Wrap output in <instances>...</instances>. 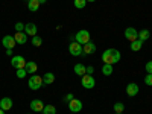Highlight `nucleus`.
<instances>
[{
	"instance_id": "f03ea898",
	"label": "nucleus",
	"mask_w": 152,
	"mask_h": 114,
	"mask_svg": "<svg viewBox=\"0 0 152 114\" xmlns=\"http://www.w3.org/2000/svg\"><path fill=\"white\" fill-rule=\"evenodd\" d=\"M28 85H29L31 90H40V88L44 85V82H43V78H41V76L32 75L31 78H29V81H28Z\"/></svg>"
},
{
	"instance_id": "c85d7f7f",
	"label": "nucleus",
	"mask_w": 152,
	"mask_h": 114,
	"mask_svg": "<svg viewBox=\"0 0 152 114\" xmlns=\"http://www.w3.org/2000/svg\"><path fill=\"white\" fill-rule=\"evenodd\" d=\"M145 84L146 85H149V87H152V75H146V78H145Z\"/></svg>"
},
{
	"instance_id": "dca6fc26",
	"label": "nucleus",
	"mask_w": 152,
	"mask_h": 114,
	"mask_svg": "<svg viewBox=\"0 0 152 114\" xmlns=\"http://www.w3.org/2000/svg\"><path fill=\"white\" fill-rule=\"evenodd\" d=\"M26 72L28 73H31V75H35L37 73V70H38V66H37V62H34V61H28L26 62Z\"/></svg>"
},
{
	"instance_id": "c9c22d12",
	"label": "nucleus",
	"mask_w": 152,
	"mask_h": 114,
	"mask_svg": "<svg viewBox=\"0 0 152 114\" xmlns=\"http://www.w3.org/2000/svg\"><path fill=\"white\" fill-rule=\"evenodd\" d=\"M87 2H90V3H93V2H96V0H87Z\"/></svg>"
},
{
	"instance_id": "4be33fe9",
	"label": "nucleus",
	"mask_w": 152,
	"mask_h": 114,
	"mask_svg": "<svg viewBox=\"0 0 152 114\" xmlns=\"http://www.w3.org/2000/svg\"><path fill=\"white\" fill-rule=\"evenodd\" d=\"M43 114H56V108L53 105H44Z\"/></svg>"
},
{
	"instance_id": "4468645a",
	"label": "nucleus",
	"mask_w": 152,
	"mask_h": 114,
	"mask_svg": "<svg viewBox=\"0 0 152 114\" xmlns=\"http://www.w3.org/2000/svg\"><path fill=\"white\" fill-rule=\"evenodd\" d=\"M14 38H15L17 44H26L28 43V34H24V32H15Z\"/></svg>"
},
{
	"instance_id": "5701e85b",
	"label": "nucleus",
	"mask_w": 152,
	"mask_h": 114,
	"mask_svg": "<svg viewBox=\"0 0 152 114\" xmlns=\"http://www.w3.org/2000/svg\"><path fill=\"white\" fill-rule=\"evenodd\" d=\"M102 73H104L105 76L113 75V66H111V64H104V67H102Z\"/></svg>"
},
{
	"instance_id": "aec40b11",
	"label": "nucleus",
	"mask_w": 152,
	"mask_h": 114,
	"mask_svg": "<svg viewBox=\"0 0 152 114\" xmlns=\"http://www.w3.org/2000/svg\"><path fill=\"white\" fill-rule=\"evenodd\" d=\"M142 46H143V41L137 38L135 41H132V43H131V50H132V52H138V50L142 49Z\"/></svg>"
},
{
	"instance_id": "20e7f679",
	"label": "nucleus",
	"mask_w": 152,
	"mask_h": 114,
	"mask_svg": "<svg viewBox=\"0 0 152 114\" xmlns=\"http://www.w3.org/2000/svg\"><path fill=\"white\" fill-rule=\"evenodd\" d=\"M81 84H82V87L85 88V90H91V88H94V85H96V79L93 78V75H84L82 76V79H81Z\"/></svg>"
},
{
	"instance_id": "423d86ee",
	"label": "nucleus",
	"mask_w": 152,
	"mask_h": 114,
	"mask_svg": "<svg viewBox=\"0 0 152 114\" xmlns=\"http://www.w3.org/2000/svg\"><path fill=\"white\" fill-rule=\"evenodd\" d=\"M69 52H70V55H73V56H79V55H82V53H84V52H82V44L76 43V41L70 43V46H69Z\"/></svg>"
},
{
	"instance_id": "f704fd0d",
	"label": "nucleus",
	"mask_w": 152,
	"mask_h": 114,
	"mask_svg": "<svg viewBox=\"0 0 152 114\" xmlns=\"http://www.w3.org/2000/svg\"><path fill=\"white\" fill-rule=\"evenodd\" d=\"M5 113H6V111H3L2 108H0V114H5Z\"/></svg>"
},
{
	"instance_id": "9d476101",
	"label": "nucleus",
	"mask_w": 152,
	"mask_h": 114,
	"mask_svg": "<svg viewBox=\"0 0 152 114\" xmlns=\"http://www.w3.org/2000/svg\"><path fill=\"white\" fill-rule=\"evenodd\" d=\"M138 91H140V88H138V85H137L135 82H129L128 85H126V94H128L129 97L137 96Z\"/></svg>"
},
{
	"instance_id": "72a5a7b5",
	"label": "nucleus",
	"mask_w": 152,
	"mask_h": 114,
	"mask_svg": "<svg viewBox=\"0 0 152 114\" xmlns=\"http://www.w3.org/2000/svg\"><path fill=\"white\" fill-rule=\"evenodd\" d=\"M38 2H40V5H43V3H46L47 0H38Z\"/></svg>"
},
{
	"instance_id": "6e6552de",
	"label": "nucleus",
	"mask_w": 152,
	"mask_h": 114,
	"mask_svg": "<svg viewBox=\"0 0 152 114\" xmlns=\"http://www.w3.org/2000/svg\"><path fill=\"white\" fill-rule=\"evenodd\" d=\"M2 44H3V47H6V49H14L17 43H15V38L12 37V35H5L3 40H2Z\"/></svg>"
},
{
	"instance_id": "e433bc0d",
	"label": "nucleus",
	"mask_w": 152,
	"mask_h": 114,
	"mask_svg": "<svg viewBox=\"0 0 152 114\" xmlns=\"http://www.w3.org/2000/svg\"><path fill=\"white\" fill-rule=\"evenodd\" d=\"M116 114H123V113H116Z\"/></svg>"
},
{
	"instance_id": "b1692460",
	"label": "nucleus",
	"mask_w": 152,
	"mask_h": 114,
	"mask_svg": "<svg viewBox=\"0 0 152 114\" xmlns=\"http://www.w3.org/2000/svg\"><path fill=\"white\" fill-rule=\"evenodd\" d=\"M32 44H34L35 47H40V46L43 44V40H41V37H38V35L32 37Z\"/></svg>"
},
{
	"instance_id": "412c9836",
	"label": "nucleus",
	"mask_w": 152,
	"mask_h": 114,
	"mask_svg": "<svg viewBox=\"0 0 152 114\" xmlns=\"http://www.w3.org/2000/svg\"><path fill=\"white\" fill-rule=\"evenodd\" d=\"M149 37H151V32L148 29H142L140 32H138V40H142V41L149 40Z\"/></svg>"
},
{
	"instance_id": "473e14b6",
	"label": "nucleus",
	"mask_w": 152,
	"mask_h": 114,
	"mask_svg": "<svg viewBox=\"0 0 152 114\" xmlns=\"http://www.w3.org/2000/svg\"><path fill=\"white\" fill-rule=\"evenodd\" d=\"M6 55H8V56H11V58L14 56V52H12V49H6Z\"/></svg>"
},
{
	"instance_id": "f3484780",
	"label": "nucleus",
	"mask_w": 152,
	"mask_h": 114,
	"mask_svg": "<svg viewBox=\"0 0 152 114\" xmlns=\"http://www.w3.org/2000/svg\"><path fill=\"white\" fill-rule=\"evenodd\" d=\"M43 82H44L46 85H52V84L55 82V75H53V73H50V72L44 73V76H43Z\"/></svg>"
},
{
	"instance_id": "9b49d317",
	"label": "nucleus",
	"mask_w": 152,
	"mask_h": 114,
	"mask_svg": "<svg viewBox=\"0 0 152 114\" xmlns=\"http://www.w3.org/2000/svg\"><path fill=\"white\" fill-rule=\"evenodd\" d=\"M29 107H31V110H32V111H35V113H40V111L43 113V110H44V104L41 102L40 99H34L32 102H31V105H29Z\"/></svg>"
},
{
	"instance_id": "a211bd4d",
	"label": "nucleus",
	"mask_w": 152,
	"mask_h": 114,
	"mask_svg": "<svg viewBox=\"0 0 152 114\" xmlns=\"http://www.w3.org/2000/svg\"><path fill=\"white\" fill-rule=\"evenodd\" d=\"M28 9L32 11V12L38 11V9H40V2H38V0H29V2H28Z\"/></svg>"
},
{
	"instance_id": "393cba45",
	"label": "nucleus",
	"mask_w": 152,
	"mask_h": 114,
	"mask_svg": "<svg viewBox=\"0 0 152 114\" xmlns=\"http://www.w3.org/2000/svg\"><path fill=\"white\" fill-rule=\"evenodd\" d=\"M73 5H75L76 8H78V9H84V8H85V5H87V0H75Z\"/></svg>"
},
{
	"instance_id": "58836bf2",
	"label": "nucleus",
	"mask_w": 152,
	"mask_h": 114,
	"mask_svg": "<svg viewBox=\"0 0 152 114\" xmlns=\"http://www.w3.org/2000/svg\"><path fill=\"white\" fill-rule=\"evenodd\" d=\"M26 2H29V0H26Z\"/></svg>"
},
{
	"instance_id": "4c0bfd02",
	"label": "nucleus",
	"mask_w": 152,
	"mask_h": 114,
	"mask_svg": "<svg viewBox=\"0 0 152 114\" xmlns=\"http://www.w3.org/2000/svg\"><path fill=\"white\" fill-rule=\"evenodd\" d=\"M72 114H76V113H72Z\"/></svg>"
},
{
	"instance_id": "bb28decb",
	"label": "nucleus",
	"mask_w": 152,
	"mask_h": 114,
	"mask_svg": "<svg viewBox=\"0 0 152 114\" xmlns=\"http://www.w3.org/2000/svg\"><path fill=\"white\" fill-rule=\"evenodd\" d=\"M114 111L116 113H123V110H125V105L122 104V102H117V104H114Z\"/></svg>"
},
{
	"instance_id": "cd10ccee",
	"label": "nucleus",
	"mask_w": 152,
	"mask_h": 114,
	"mask_svg": "<svg viewBox=\"0 0 152 114\" xmlns=\"http://www.w3.org/2000/svg\"><path fill=\"white\" fill-rule=\"evenodd\" d=\"M15 31H17V32H24V24L20 23V21L15 23Z\"/></svg>"
},
{
	"instance_id": "c756f323",
	"label": "nucleus",
	"mask_w": 152,
	"mask_h": 114,
	"mask_svg": "<svg viewBox=\"0 0 152 114\" xmlns=\"http://www.w3.org/2000/svg\"><path fill=\"white\" fill-rule=\"evenodd\" d=\"M73 97H75V96H73L72 93H69V94H66L64 97H62V102H66V104H69V102H70V100H72Z\"/></svg>"
},
{
	"instance_id": "39448f33",
	"label": "nucleus",
	"mask_w": 152,
	"mask_h": 114,
	"mask_svg": "<svg viewBox=\"0 0 152 114\" xmlns=\"http://www.w3.org/2000/svg\"><path fill=\"white\" fill-rule=\"evenodd\" d=\"M11 66L14 67L15 70L24 69V67H26V59H24L21 55H14V56L11 58Z\"/></svg>"
},
{
	"instance_id": "f8f14e48",
	"label": "nucleus",
	"mask_w": 152,
	"mask_h": 114,
	"mask_svg": "<svg viewBox=\"0 0 152 114\" xmlns=\"http://www.w3.org/2000/svg\"><path fill=\"white\" fill-rule=\"evenodd\" d=\"M38 32V28H37V24L35 23H28V24H24V34H28L31 37H35Z\"/></svg>"
},
{
	"instance_id": "0eeeda50",
	"label": "nucleus",
	"mask_w": 152,
	"mask_h": 114,
	"mask_svg": "<svg viewBox=\"0 0 152 114\" xmlns=\"http://www.w3.org/2000/svg\"><path fill=\"white\" fill-rule=\"evenodd\" d=\"M69 108H70L72 113H76V114H78V113L82 110V102H81L79 99H75V97H73L70 102H69Z\"/></svg>"
},
{
	"instance_id": "f257e3e1",
	"label": "nucleus",
	"mask_w": 152,
	"mask_h": 114,
	"mask_svg": "<svg viewBox=\"0 0 152 114\" xmlns=\"http://www.w3.org/2000/svg\"><path fill=\"white\" fill-rule=\"evenodd\" d=\"M102 61H104V64H111V66L117 64L120 61V52L117 49H107L102 53Z\"/></svg>"
},
{
	"instance_id": "2eb2a0df",
	"label": "nucleus",
	"mask_w": 152,
	"mask_h": 114,
	"mask_svg": "<svg viewBox=\"0 0 152 114\" xmlns=\"http://www.w3.org/2000/svg\"><path fill=\"white\" fill-rule=\"evenodd\" d=\"M0 108H2L3 111H8L12 108V99L9 97H3V99H0Z\"/></svg>"
},
{
	"instance_id": "1a4fd4ad",
	"label": "nucleus",
	"mask_w": 152,
	"mask_h": 114,
	"mask_svg": "<svg viewBox=\"0 0 152 114\" xmlns=\"http://www.w3.org/2000/svg\"><path fill=\"white\" fill-rule=\"evenodd\" d=\"M125 38H126V40H128V41H135L137 40V38H138V32L134 29V28H126L125 29Z\"/></svg>"
},
{
	"instance_id": "a878e982",
	"label": "nucleus",
	"mask_w": 152,
	"mask_h": 114,
	"mask_svg": "<svg viewBox=\"0 0 152 114\" xmlns=\"http://www.w3.org/2000/svg\"><path fill=\"white\" fill-rule=\"evenodd\" d=\"M15 75L18 79H23V78H26L28 72H26V69H18V70H15Z\"/></svg>"
},
{
	"instance_id": "7ed1b4c3",
	"label": "nucleus",
	"mask_w": 152,
	"mask_h": 114,
	"mask_svg": "<svg viewBox=\"0 0 152 114\" xmlns=\"http://www.w3.org/2000/svg\"><path fill=\"white\" fill-rule=\"evenodd\" d=\"M75 41L76 43H79V44H87L88 41H90V32L88 31H85V29H82V31H79V32H76V35H75Z\"/></svg>"
},
{
	"instance_id": "ddd939ff",
	"label": "nucleus",
	"mask_w": 152,
	"mask_h": 114,
	"mask_svg": "<svg viewBox=\"0 0 152 114\" xmlns=\"http://www.w3.org/2000/svg\"><path fill=\"white\" fill-rule=\"evenodd\" d=\"M82 52H84L85 55H91V53H94V52H96V44L91 43V41H88L87 44L82 46Z\"/></svg>"
},
{
	"instance_id": "7c9ffc66",
	"label": "nucleus",
	"mask_w": 152,
	"mask_h": 114,
	"mask_svg": "<svg viewBox=\"0 0 152 114\" xmlns=\"http://www.w3.org/2000/svg\"><path fill=\"white\" fill-rule=\"evenodd\" d=\"M146 72H148L149 75H152V61H148V62H146Z\"/></svg>"
},
{
	"instance_id": "6ab92c4d",
	"label": "nucleus",
	"mask_w": 152,
	"mask_h": 114,
	"mask_svg": "<svg viewBox=\"0 0 152 114\" xmlns=\"http://www.w3.org/2000/svg\"><path fill=\"white\" fill-rule=\"evenodd\" d=\"M73 70H75L76 76H81V78L85 75V66H84V64H76V66L73 67Z\"/></svg>"
},
{
	"instance_id": "2f4dec72",
	"label": "nucleus",
	"mask_w": 152,
	"mask_h": 114,
	"mask_svg": "<svg viewBox=\"0 0 152 114\" xmlns=\"http://www.w3.org/2000/svg\"><path fill=\"white\" fill-rule=\"evenodd\" d=\"M93 72H94L93 66H88V67H85V73H87V75H93Z\"/></svg>"
}]
</instances>
